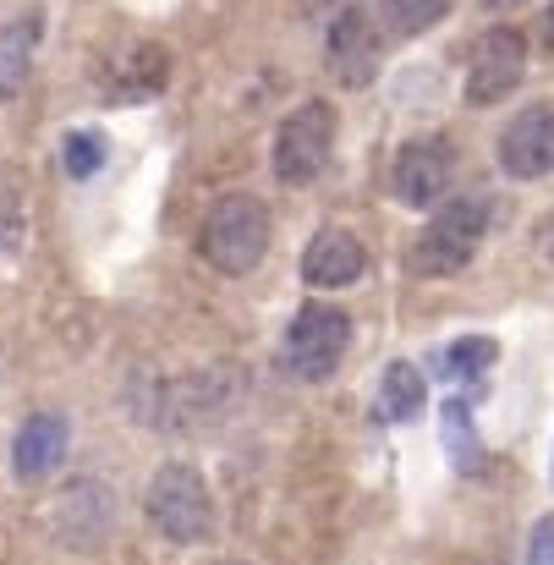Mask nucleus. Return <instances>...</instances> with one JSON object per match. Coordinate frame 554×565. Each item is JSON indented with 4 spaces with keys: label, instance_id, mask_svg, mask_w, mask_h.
Wrapping results in <instances>:
<instances>
[{
    "label": "nucleus",
    "instance_id": "obj_1",
    "mask_svg": "<svg viewBox=\"0 0 554 565\" xmlns=\"http://www.w3.org/2000/svg\"><path fill=\"white\" fill-rule=\"evenodd\" d=\"M269 253V209L247 192H231L203 220V258L220 275H247Z\"/></svg>",
    "mask_w": 554,
    "mask_h": 565
},
{
    "label": "nucleus",
    "instance_id": "obj_2",
    "mask_svg": "<svg viewBox=\"0 0 554 565\" xmlns=\"http://www.w3.org/2000/svg\"><path fill=\"white\" fill-rule=\"evenodd\" d=\"M489 231V203L483 198H450L434 209L423 236L412 242V269L417 275H456Z\"/></svg>",
    "mask_w": 554,
    "mask_h": 565
},
{
    "label": "nucleus",
    "instance_id": "obj_3",
    "mask_svg": "<svg viewBox=\"0 0 554 565\" xmlns=\"http://www.w3.org/2000/svg\"><path fill=\"white\" fill-rule=\"evenodd\" d=\"M347 347H352V319H347L341 308H330V302H308V308L291 319V330H286L280 363H286L291 379L319 384V379H330L341 369Z\"/></svg>",
    "mask_w": 554,
    "mask_h": 565
},
{
    "label": "nucleus",
    "instance_id": "obj_4",
    "mask_svg": "<svg viewBox=\"0 0 554 565\" xmlns=\"http://www.w3.org/2000/svg\"><path fill=\"white\" fill-rule=\"evenodd\" d=\"M149 522L171 544H203L209 539L214 505H209V489H203L198 467L171 461V467L155 472V483H149Z\"/></svg>",
    "mask_w": 554,
    "mask_h": 565
},
{
    "label": "nucleus",
    "instance_id": "obj_5",
    "mask_svg": "<svg viewBox=\"0 0 554 565\" xmlns=\"http://www.w3.org/2000/svg\"><path fill=\"white\" fill-rule=\"evenodd\" d=\"M330 149H335V110L324 99H308L275 132V177L286 188H302L330 166Z\"/></svg>",
    "mask_w": 554,
    "mask_h": 565
},
{
    "label": "nucleus",
    "instance_id": "obj_6",
    "mask_svg": "<svg viewBox=\"0 0 554 565\" xmlns=\"http://www.w3.org/2000/svg\"><path fill=\"white\" fill-rule=\"evenodd\" d=\"M390 182H395V198L412 203V209L445 203V192L456 182V143L450 138H417V143H406L395 154Z\"/></svg>",
    "mask_w": 554,
    "mask_h": 565
},
{
    "label": "nucleus",
    "instance_id": "obj_7",
    "mask_svg": "<svg viewBox=\"0 0 554 565\" xmlns=\"http://www.w3.org/2000/svg\"><path fill=\"white\" fill-rule=\"evenodd\" d=\"M528 72V39L516 28H494L478 39L472 50V72H467V99L472 105H500L505 94H516Z\"/></svg>",
    "mask_w": 554,
    "mask_h": 565
},
{
    "label": "nucleus",
    "instance_id": "obj_8",
    "mask_svg": "<svg viewBox=\"0 0 554 565\" xmlns=\"http://www.w3.org/2000/svg\"><path fill=\"white\" fill-rule=\"evenodd\" d=\"M500 166L522 182H539L554 171V110L550 105H533L522 110L505 132H500Z\"/></svg>",
    "mask_w": 554,
    "mask_h": 565
},
{
    "label": "nucleus",
    "instance_id": "obj_9",
    "mask_svg": "<svg viewBox=\"0 0 554 565\" xmlns=\"http://www.w3.org/2000/svg\"><path fill=\"white\" fill-rule=\"evenodd\" d=\"M379 55H384V39L369 22V11H358V6L335 11V22H330V66H335V77L352 83V88L369 83L379 72Z\"/></svg>",
    "mask_w": 554,
    "mask_h": 565
},
{
    "label": "nucleus",
    "instance_id": "obj_10",
    "mask_svg": "<svg viewBox=\"0 0 554 565\" xmlns=\"http://www.w3.org/2000/svg\"><path fill=\"white\" fill-rule=\"evenodd\" d=\"M66 445H72L66 417H55V412H33V417L17 428V445H11V472H17L22 483H39V478H50V472L66 461Z\"/></svg>",
    "mask_w": 554,
    "mask_h": 565
},
{
    "label": "nucleus",
    "instance_id": "obj_11",
    "mask_svg": "<svg viewBox=\"0 0 554 565\" xmlns=\"http://www.w3.org/2000/svg\"><path fill=\"white\" fill-rule=\"evenodd\" d=\"M110 511H116L110 489H99V483H72V489L55 500V533H61V544L94 550V544L110 533Z\"/></svg>",
    "mask_w": 554,
    "mask_h": 565
},
{
    "label": "nucleus",
    "instance_id": "obj_12",
    "mask_svg": "<svg viewBox=\"0 0 554 565\" xmlns=\"http://www.w3.org/2000/svg\"><path fill=\"white\" fill-rule=\"evenodd\" d=\"M363 264H369V253H363V242L352 236V231H319L308 247H302V280L308 286H324V291H335V286H352L358 275H363Z\"/></svg>",
    "mask_w": 554,
    "mask_h": 565
},
{
    "label": "nucleus",
    "instance_id": "obj_13",
    "mask_svg": "<svg viewBox=\"0 0 554 565\" xmlns=\"http://www.w3.org/2000/svg\"><path fill=\"white\" fill-rule=\"evenodd\" d=\"M423 406H428L423 374H417L412 363H390L384 379H379V417H384V423H406V417H417Z\"/></svg>",
    "mask_w": 554,
    "mask_h": 565
},
{
    "label": "nucleus",
    "instance_id": "obj_14",
    "mask_svg": "<svg viewBox=\"0 0 554 565\" xmlns=\"http://www.w3.org/2000/svg\"><path fill=\"white\" fill-rule=\"evenodd\" d=\"M33 72V22H6L0 28V105L22 94Z\"/></svg>",
    "mask_w": 554,
    "mask_h": 565
},
{
    "label": "nucleus",
    "instance_id": "obj_15",
    "mask_svg": "<svg viewBox=\"0 0 554 565\" xmlns=\"http://www.w3.org/2000/svg\"><path fill=\"white\" fill-rule=\"evenodd\" d=\"M494 358H500V347H494L489 335H467V341H456V347H445V352L434 358V374L439 379H478Z\"/></svg>",
    "mask_w": 554,
    "mask_h": 565
},
{
    "label": "nucleus",
    "instance_id": "obj_16",
    "mask_svg": "<svg viewBox=\"0 0 554 565\" xmlns=\"http://www.w3.org/2000/svg\"><path fill=\"white\" fill-rule=\"evenodd\" d=\"M450 11V0H379V22L390 33H423Z\"/></svg>",
    "mask_w": 554,
    "mask_h": 565
},
{
    "label": "nucleus",
    "instance_id": "obj_17",
    "mask_svg": "<svg viewBox=\"0 0 554 565\" xmlns=\"http://www.w3.org/2000/svg\"><path fill=\"white\" fill-rule=\"evenodd\" d=\"M105 166V138L99 132H72L66 138V171L72 177H94Z\"/></svg>",
    "mask_w": 554,
    "mask_h": 565
},
{
    "label": "nucleus",
    "instance_id": "obj_18",
    "mask_svg": "<svg viewBox=\"0 0 554 565\" xmlns=\"http://www.w3.org/2000/svg\"><path fill=\"white\" fill-rule=\"evenodd\" d=\"M28 236V220H22V198L11 188H0V258H11Z\"/></svg>",
    "mask_w": 554,
    "mask_h": 565
},
{
    "label": "nucleus",
    "instance_id": "obj_19",
    "mask_svg": "<svg viewBox=\"0 0 554 565\" xmlns=\"http://www.w3.org/2000/svg\"><path fill=\"white\" fill-rule=\"evenodd\" d=\"M528 565H554V516H544L528 539Z\"/></svg>",
    "mask_w": 554,
    "mask_h": 565
},
{
    "label": "nucleus",
    "instance_id": "obj_20",
    "mask_svg": "<svg viewBox=\"0 0 554 565\" xmlns=\"http://www.w3.org/2000/svg\"><path fill=\"white\" fill-rule=\"evenodd\" d=\"M445 439L456 445V456H461V461H472V456H467V406H461V401H450V406H445Z\"/></svg>",
    "mask_w": 554,
    "mask_h": 565
},
{
    "label": "nucleus",
    "instance_id": "obj_21",
    "mask_svg": "<svg viewBox=\"0 0 554 565\" xmlns=\"http://www.w3.org/2000/svg\"><path fill=\"white\" fill-rule=\"evenodd\" d=\"M539 247H544V258L554 264V209L544 214V220H539Z\"/></svg>",
    "mask_w": 554,
    "mask_h": 565
},
{
    "label": "nucleus",
    "instance_id": "obj_22",
    "mask_svg": "<svg viewBox=\"0 0 554 565\" xmlns=\"http://www.w3.org/2000/svg\"><path fill=\"white\" fill-rule=\"evenodd\" d=\"M483 6H494V11H511V6H522V0H483Z\"/></svg>",
    "mask_w": 554,
    "mask_h": 565
},
{
    "label": "nucleus",
    "instance_id": "obj_23",
    "mask_svg": "<svg viewBox=\"0 0 554 565\" xmlns=\"http://www.w3.org/2000/svg\"><path fill=\"white\" fill-rule=\"evenodd\" d=\"M550 44H554V11H550Z\"/></svg>",
    "mask_w": 554,
    "mask_h": 565
}]
</instances>
